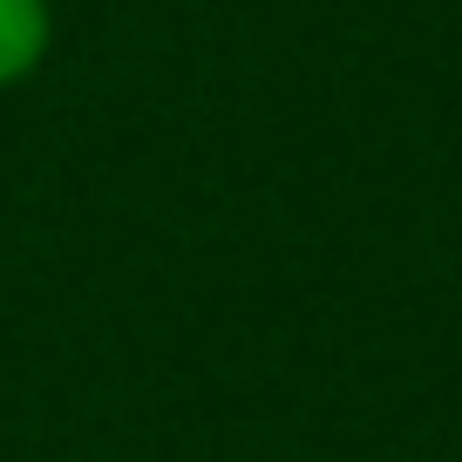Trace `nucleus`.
I'll use <instances>...</instances> for the list:
<instances>
[{
	"mask_svg": "<svg viewBox=\"0 0 462 462\" xmlns=\"http://www.w3.org/2000/svg\"><path fill=\"white\" fill-rule=\"evenodd\" d=\"M55 48V0H0V88H21Z\"/></svg>",
	"mask_w": 462,
	"mask_h": 462,
	"instance_id": "1",
	"label": "nucleus"
}]
</instances>
